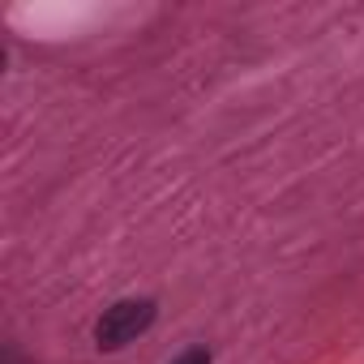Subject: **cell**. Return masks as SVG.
Segmentation results:
<instances>
[{
    "instance_id": "2",
    "label": "cell",
    "mask_w": 364,
    "mask_h": 364,
    "mask_svg": "<svg viewBox=\"0 0 364 364\" xmlns=\"http://www.w3.org/2000/svg\"><path fill=\"white\" fill-rule=\"evenodd\" d=\"M176 364H210V351H206V347H193V351H185V355H180Z\"/></svg>"
},
{
    "instance_id": "1",
    "label": "cell",
    "mask_w": 364,
    "mask_h": 364,
    "mask_svg": "<svg viewBox=\"0 0 364 364\" xmlns=\"http://www.w3.org/2000/svg\"><path fill=\"white\" fill-rule=\"evenodd\" d=\"M154 300H116L99 321H95V343L103 347V351H116V347H124V343H133L137 334H146L150 330V321H154Z\"/></svg>"
}]
</instances>
